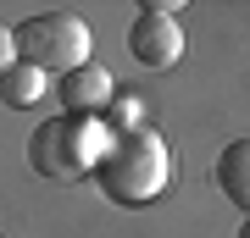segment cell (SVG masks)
<instances>
[{"instance_id": "5", "label": "cell", "mask_w": 250, "mask_h": 238, "mask_svg": "<svg viewBox=\"0 0 250 238\" xmlns=\"http://www.w3.org/2000/svg\"><path fill=\"white\" fill-rule=\"evenodd\" d=\"M56 100H62L67 116H100L117 100V83H111L106 67H78V72H67L56 83Z\"/></svg>"}, {"instance_id": "10", "label": "cell", "mask_w": 250, "mask_h": 238, "mask_svg": "<svg viewBox=\"0 0 250 238\" xmlns=\"http://www.w3.org/2000/svg\"><path fill=\"white\" fill-rule=\"evenodd\" d=\"M233 238H250V216H245V221H239V233H233Z\"/></svg>"}, {"instance_id": "2", "label": "cell", "mask_w": 250, "mask_h": 238, "mask_svg": "<svg viewBox=\"0 0 250 238\" xmlns=\"http://www.w3.org/2000/svg\"><path fill=\"white\" fill-rule=\"evenodd\" d=\"M117 144V128L106 116H45L28 139V161H34L39 177L50 183H78L83 172H95L106 150Z\"/></svg>"}, {"instance_id": "8", "label": "cell", "mask_w": 250, "mask_h": 238, "mask_svg": "<svg viewBox=\"0 0 250 238\" xmlns=\"http://www.w3.org/2000/svg\"><path fill=\"white\" fill-rule=\"evenodd\" d=\"M117 133H145V106L134 94H117Z\"/></svg>"}, {"instance_id": "9", "label": "cell", "mask_w": 250, "mask_h": 238, "mask_svg": "<svg viewBox=\"0 0 250 238\" xmlns=\"http://www.w3.org/2000/svg\"><path fill=\"white\" fill-rule=\"evenodd\" d=\"M11 67H17V28L0 22V72H11Z\"/></svg>"}, {"instance_id": "3", "label": "cell", "mask_w": 250, "mask_h": 238, "mask_svg": "<svg viewBox=\"0 0 250 238\" xmlns=\"http://www.w3.org/2000/svg\"><path fill=\"white\" fill-rule=\"evenodd\" d=\"M17 61L62 83L67 72L89 67V22L78 11H39V17L17 22Z\"/></svg>"}, {"instance_id": "7", "label": "cell", "mask_w": 250, "mask_h": 238, "mask_svg": "<svg viewBox=\"0 0 250 238\" xmlns=\"http://www.w3.org/2000/svg\"><path fill=\"white\" fill-rule=\"evenodd\" d=\"M45 89H50L45 72H39V67H28V61H17L11 72H0V106L28 111V106H39V100H45Z\"/></svg>"}, {"instance_id": "1", "label": "cell", "mask_w": 250, "mask_h": 238, "mask_svg": "<svg viewBox=\"0 0 250 238\" xmlns=\"http://www.w3.org/2000/svg\"><path fill=\"white\" fill-rule=\"evenodd\" d=\"M95 183L100 194L123 211H139V205H156L172 183V155H167V139L156 128L145 133H117V144L106 150V161L95 166Z\"/></svg>"}, {"instance_id": "4", "label": "cell", "mask_w": 250, "mask_h": 238, "mask_svg": "<svg viewBox=\"0 0 250 238\" xmlns=\"http://www.w3.org/2000/svg\"><path fill=\"white\" fill-rule=\"evenodd\" d=\"M128 55L150 72L178 67L184 55V28L172 22V6H139V17L128 22Z\"/></svg>"}, {"instance_id": "6", "label": "cell", "mask_w": 250, "mask_h": 238, "mask_svg": "<svg viewBox=\"0 0 250 238\" xmlns=\"http://www.w3.org/2000/svg\"><path fill=\"white\" fill-rule=\"evenodd\" d=\"M217 188L250 216V139H233L223 155H217Z\"/></svg>"}]
</instances>
